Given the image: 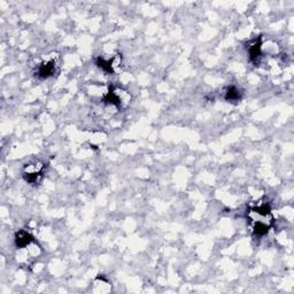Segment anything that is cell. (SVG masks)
<instances>
[{
    "label": "cell",
    "instance_id": "1",
    "mask_svg": "<svg viewBox=\"0 0 294 294\" xmlns=\"http://www.w3.org/2000/svg\"><path fill=\"white\" fill-rule=\"evenodd\" d=\"M247 220L252 224L254 236L263 237L274 225V215L268 202H262L257 206L250 207L247 210Z\"/></svg>",
    "mask_w": 294,
    "mask_h": 294
},
{
    "label": "cell",
    "instance_id": "2",
    "mask_svg": "<svg viewBox=\"0 0 294 294\" xmlns=\"http://www.w3.org/2000/svg\"><path fill=\"white\" fill-rule=\"evenodd\" d=\"M102 101L107 105L115 106L117 109H123L125 106L130 102V95L128 91H125L120 87H114L110 85L102 97Z\"/></svg>",
    "mask_w": 294,
    "mask_h": 294
},
{
    "label": "cell",
    "instance_id": "3",
    "mask_svg": "<svg viewBox=\"0 0 294 294\" xmlns=\"http://www.w3.org/2000/svg\"><path fill=\"white\" fill-rule=\"evenodd\" d=\"M45 171V164L43 163H34V164H27L24 167L22 176L24 181L29 183L31 185H37L41 179L43 178Z\"/></svg>",
    "mask_w": 294,
    "mask_h": 294
},
{
    "label": "cell",
    "instance_id": "4",
    "mask_svg": "<svg viewBox=\"0 0 294 294\" xmlns=\"http://www.w3.org/2000/svg\"><path fill=\"white\" fill-rule=\"evenodd\" d=\"M121 54L113 56L112 59H103L101 56H99V58L96 60V64L107 74H115L116 68L120 67L121 64Z\"/></svg>",
    "mask_w": 294,
    "mask_h": 294
},
{
    "label": "cell",
    "instance_id": "5",
    "mask_svg": "<svg viewBox=\"0 0 294 294\" xmlns=\"http://www.w3.org/2000/svg\"><path fill=\"white\" fill-rule=\"evenodd\" d=\"M247 51H248L249 59L253 63H259V60L262 55V38L259 37L256 38L255 41L250 43L248 48H247Z\"/></svg>",
    "mask_w": 294,
    "mask_h": 294
},
{
    "label": "cell",
    "instance_id": "6",
    "mask_svg": "<svg viewBox=\"0 0 294 294\" xmlns=\"http://www.w3.org/2000/svg\"><path fill=\"white\" fill-rule=\"evenodd\" d=\"M55 67H56L55 60L52 59L49 61H45V62L39 64L36 75H37L39 78H43V80H45V78L51 77L55 74Z\"/></svg>",
    "mask_w": 294,
    "mask_h": 294
},
{
    "label": "cell",
    "instance_id": "7",
    "mask_svg": "<svg viewBox=\"0 0 294 294\" xmlns=\"http://www.w3.org/2000/svg\"><path fill=\"white\" fill-rule=\"evenodd\" d=\"M32 243H35L34 237L26 230H20L15 235V245L17 247V249L26 248L27 246L31 245Z\"/></svg>",
    "mask_w": 294,
    "mask_h": 294
},
{
    "label": "cell",
    "instance_id": "8",
    "mask_svg": "<svg viewBox=\"0 0 294 294\" xmlns=\"http://www.w3.org/2000/svg\"><path fill=\"white\" fill-rule=\"evenodd\" d=\"M242 97H243V92L240 91L238 88H236L232 85V87H229L227 89V91H225L224 99L229 102H236V101H239V100L242 99Z\"/></svg>",
    "mask_w": 294,
    "mask_h": 294
}]
</instances>
